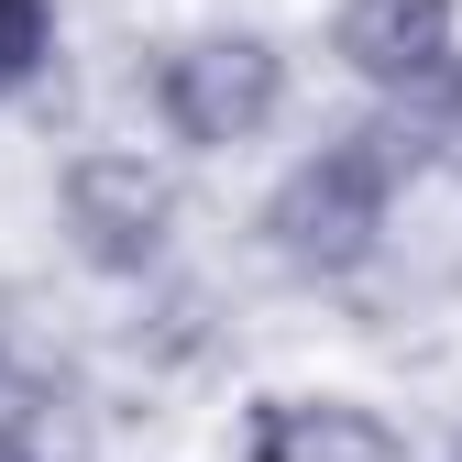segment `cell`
Here are the masks:
<instances>
[{
	"label": "cell",
	"mask_w": 462,
	"mask_h": 462,
	"mask_svg": "<svg viewBox=\"0 0 462 462\" xmlns=\"http://www.w3.org/2000/svg\"><path fill=\"white\" fill-rule=\"evenodd\" d=\"M0 462H88V451H78V419L55 408L44 430H23V440H0Z\"/></svg>",
	"instance_id": "cell-9"
},
{
	"label": "cell",
	"mask_w": 462,
	"mask_h": 462,
	"mask_svg": "<svg viewBox=\"0 0 462 462\" xmlns=\"http://www.w3.org/2000/svg\"><path fill=\"white\" fill-rule=\"evenodd\" d=\"M319 44H330V67L353 78L364 99L419 110L462 67V0H330Z\"/></svg>",
	"instance_id": "cell-4"
},
{
	"label": "cell",
	"mask_w": 462,
	"mask_h": 462,
	"mask_svg": "<svg viewBox=\"0 0 462 462\" xmlns=\"http://www.w3.org/2000/svg\"><path fill=\"white\" fill-rule=\"evenodd\" d=\"M67 55V0H0V110L33 99Z\"/></svg>",
	"instance_id": "cell-6"
},
{
	"label": "cell",
	"mask_w": 462,
	"mask_h": 462,
	"mask_svg": "<svg viewBox=\"0 0 462 462\" xmlns=\"http://www.w3.org/2000/svg\"><path fill=\"white\" fill-rule=\"evenodd\" d=\"M55 408H67V396H55V374L23 353L12 330H0V440H23V430H44Z\"/></svg>",
	"instance_id": "cell-7"
},
{
	"label": "cell",
	"mask_w": 462,
	"mask_h": 462,
	"mask_svg": "<svg viewBox=\"0 0 462 462\" xmlns=\"http://www.w3.org/2000/svg\"><path fill=\"white\" fill-rule=\"evenodd\" d=\"M231 462H408V430L364 385H264L231 419Z\"/></svg>",
	"instance_id": "cell-5"
},
{
	"label": "cell",
	"mask_w": 462,
	"mask_h": 462,
	"mask_svg": "<svg viewBox=\"0 0 462 462\" xmlns=\"http://www.w3.org/2000/svg\"><path fill=\"white\" fill-rule=\"evenodd\" d=\"M419 133H430V165H462V67L440 99H419Z\"/></svg>",
	"instance_id": "cell-8"
},
{
	"label": "cell",
	"mask_w": 462,
	"mask_h": 462,
	"mask_svg": "<svg viewBox=\"0 0 462 462\" xmlns=\"http://www.w3.org/2000/svg\"><path fill=\"white\" fill-rule=\"evenodd\" d=\"M133 99H143L154 143L177 165H243V154H264L286 133V110H298V55L264 23H177V33L143 44Z\"/></svg>",
	"instance_id": "cell-2"
},
{
	"label": "cell",
	"mask_w": 462,
	"mask_h": 462,
	"mask_svg": "<svg viewBox=\"0 0 462 462\" xmlns=\"http://www.w3.org/2000/svg\"><path fill=\"white\" fill-rule=\"evenodd\" d=\"M419 165H430L419 110L364 99V122L298 143L264 177V199H254V254L286 286H309V298H353V286H374L385 254H396V209H408Z\"/></svg>",
	"instance_id": "cell-1"
},
{
	"label": "cell",
	"mask_w": 462,
	"mask_h": 462,
	"mask_svg": "<svg viewBox=\"0 0 462 462\" xmlns=\"http://www.w3.org/2000/svg\"><path fill=\"white\" fill-rule=\"evenodd\" d=\"M440 462H462V430H451V440H440Z\"/></svg>",
	"instance_id": "cell-10"
},
{
	"label": "cell",
	"mask_w": 462,
	"mask_h": 462,
	"mask_svg": "<svg viewBox=\"0 0 462 462\" xmlns=\"http://www.w3.org/2000/svg\"><path fill=\"white\" fill-rule=\"evenodd\" d=\"M55 243L99 286H154L188 243V177L154 143H78L55 165Z\"/></svg>",
	"instance_id": "cell-3"
}]
</instances>
